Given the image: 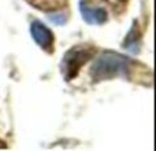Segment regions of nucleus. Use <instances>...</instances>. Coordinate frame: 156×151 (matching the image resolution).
Returning a JSON list of instances; mask_svg holds the SVG:
<instances>
[{"instance_id": "nucleus-1", "label": "nucleus", "mask_w": 156, "mask_h": 151, "mask_svg": "<svg viewBox=\"0 0 156 151\" xmlns=\"http://www.w3.org/2000/svg\"><path fill=\"white\" fill-rule=\"evenodd\" d=\"M125 58L116 54H104L92 69V74L96 78H107L116 74L125 68Z\"/></svg>"}, {"instance_id": "nucleus-2", "label": "nucleus", "mask_w": 156, "mask_h": 151, "mask_svg": "<svg viewBox=\"0 0 156 151\" xmlns=\"http://www.w3.org/2000/svg\"><path fill=\"white\" fill-rule=\"evenodd\" d=\"M92 57L90 50L77 48L70 51L63 59V73L67 78H71L77 74L78 69Z\"/></svg>"}, {"instance_id": "nucleus-3", "label": "nucleus", "mask_w": 156, "mask_h": 151, "mask_svg": "<svg viewBox=\"0 0 156 151\" xmlns=\"http://www.w3.org/2000/svg\"><path fill=\"white\" fill-rule=\"evenodd\" d=\"M32 36L36 40L38 46H41L47 51H52L54 47V36H52L51 30L43 25L41 22L36 21L32 24Z\"/></svg>"}, {"instance_id": "nucleus-4", "label": "nucleus", "mask_w": 156, "mask_h": 151, "mask_svg": "<svg viewBox=\"0 0 156 151\" xmlns=\"http://www.w3.org/2000/svg\"><path fill=\"white\" fill-rule=\"evenodd\" d=\"M81 13L83 18L92 24H101L107 19V14L101 8H89L83 2H81Z\"/></svg>"}]
</instances>
